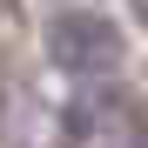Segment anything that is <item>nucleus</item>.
<instances>
[{"label": "nucleus", "instance_id": "nucleus-1", "mask_svg": "<svg viewBox=\"0 0 148 148\" xmlns=\"http://www.w3.org/2000/svg\"><path fill=\"white\" fill-rule=\"evenodd\" d=\"M61 148H148V101L128 88H88L61 114Z\"/></svg>", "mask_w": 148, "mask_h": 148}, {"label": "nucleus", "instance_id": "nucleus-2", "mask_svg": "<svg viewBox=\"0 0 148 148\" xmlns=\"http://www.w3.org/2000/svg\"><path fill=\"white\" fill-rule=\"evenodd\" d=\"M47 54H54V67L67 74H114L121 54H128V40H121V27L108 14H61L54 27H47Z\"/></svg>", "mask_w": 148, "mask_h": 148}]
</instances>
